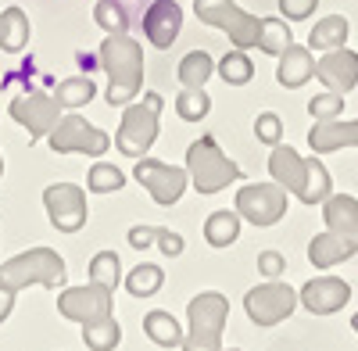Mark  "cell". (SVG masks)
Returning <instances> with one entry per match:
<instances>
[{
    "label": "cell",
    "mask_w": 358,
    "mask_h": 351,
    "mask_svg": "<svg viewBox=\"0 0 358 351\" xmlns=\"http://www.w3.org/2000/svg\"><path fill=\"white\" fill-rule=\"evenodd\" d=\"M101 69L108 76V104L126 108L143 90V47L129 33H108L101 43Z\"/></svg>",
    "instance_id": "1"
},
{
    "label": "cell",
    "mask_w": 358,
    "mask_h": 351,
    "mask_svg": "<svg viewBox=\"0 0 358 351\" xmlns=\"http://www.w3.org/2000/svg\"><path fill=\"white\" fill-rule=\"evenodd\" d=\"M268 176H273V183H280L287 194H294L305 204H319V201H326L334 194L326 165L315 155L301 158L290 143H276L273 148V155H268Z\"/></svg>",
    "instance_id": "2"
},
{
    "label": "cell",
    "mask_w": 358,
    "mask_h": 351,
    "mask_svg": "<svg viewBox=\"0 0 358 351\" xmlns=\"http://www.w3.org/2000/svg\"><path fill=\"white\" fill-rule=\"evenodd\" d=\"M65 276H69L65 258L50 248H29L0 266V287L15 290V294L22 287H33V283L57 290V287H65Z\"/></svg>",
    "instance_id": "3"
},
{
    "label": "cell",
    "mask_w": 358,
    "mask_h": 351,
    "mask_svg": "<svg viewBox=\"0 0 358 351\" xmlns=\"http://www.w3.org/2000/svg\"><path fill=\"white\" fill-rule=\"evenodd\" d=\"M229 319V301L219 290H201L187 305L183 351H222V330Z\"/></svg>",
    "instance_id": "4"
},
{
    "label": "cell",
    "mask_w": 358,
    "mask_h": 351,
    "mask_svg": "<svg viewBox=\"0 0 358 351\" xmlns=\"http://www.w3.org/2000/svg\"><path fill=\"white\" fill-rule=\"evenodd\" d=\"M158 115H162V94L155 90L143 94V101L136 104H126L122 122H118V133H115V148L126 158H143L158 140V129H162Z\"/></svg>",
    "instance_id": "5"
},
{
    "label": "cell",
    "mask_w": 358,
    "mask_h": 351,
    "mask_svg": "<svg viewBox=\"0 0 358 351\" xmlns=\"http://www.w3.org/2000/svg\"><path fill=\"white\" fill-rule=\"evenodd\" d=\"M187 176L197 194H219L241 180V165L226 158L212 136H201L187 148Z\"/></svg>",
    "instance_id": "6"
},
{
    "label": "cell",
    "mask_w": 358,
    "mask_h": 351,
    "mask_svg": "<svg viewBox=\"0 0 358 351\" xmlns=\"http://www.w3.org/2000/svg\"><path fill=\"white\" fill-rule=\"evenodd\" d=\"M194 11L204 25L226 33L233 47H241V50L258 47V22L262 18L248 15L241 4H233V0H194Z\"/></svg>",
    "instance_id": "7"
},
{
    "label": "cell",
    "mask_w": 358,
    "mask_h": 351,
    "mask_svg": "<svg viewBox=\"0 0 358 351\" xmlns=\"http://www.w3.org/2000/svg\"><path fill=\"white\" fill-rule=\"evenodd\" d=\"M111 148V136L97 126H90L83 115H62V122L50 129V151L54 155H90L101 158Z\"/></svg>",
    "instance_id": "8"
},
{
    "label": "cell",
    "mask_w": 358,
    "mask_h": 351,
    "mask_svg": "<svg viewBox=\"0 0 358 351\" xmlns=\"http://www.w3.org/2000/svg\"><path fill=\"white\" fill-rule=\"evenodd\" d=\"M236 215L265 229L287 215V190L280 183H248L236 190Z\"/></svg>",
    "instance_id": "9"
},
{
    "label": "cell",
    "mask_w": 358,
    "mask_h": 351,
    "mask_svg": "<svg viewBox=\"0 0 358 351\" xmlns=\"http://www.w3.org/2000/svg\"><path fill=\"white\" fill-rule=\"evenodd\" d=\"M297 308V290L280 283V280H268V283H258L248 290L244 298V312L255 327H276Z\"/></svg>",
    "instance_id": "10"
},
{
    "label": "cell",
    "mask_w": 358,
    "mask_h": 351,
    "mask_svg": "<svg viewBox=\"0 0 358 351\" xmlns=\"http://www.w3.org/2000/svg\"><path fill=\"white\" fill-rule=\"evenodd\" d=\"M43 208L57 233H79L86 226V190L76 183H54L43 190Z\"/></svg>",
    "instance_id": "11"
},
{
    "label": "cell",
    "mask_w": 358,
    "mask_h": 351,
    "mask_svg": "<svg viewBox=\"0 0 358 351\" xmlns=\"http://www.w3.org/2000/svg\"><path fill=\"white\" fill-rule=\"evenodd\" d=\"M133 176H136V183L151 194L158 204H165V208L183 197V190H187V183H190L187 169H176V165L158 162V158H136Z\"/></svg>",
    "instance_id": "12"
},
{
    "label": "cell",
    "mask_w": 358,
    "mask_h": 351,
    "mask_svg": "<svg viewBox=\"0 0 358 351\" xmlns=\"http://www.w3.org/2000/svg\"><path fill=\"white\" fill-rule=\"evenodd\" d=\"M111 294L115 290L101 287V283H83V287H69L57 294V312L72 323L86 327V323H97V319H108L111 315Z\"/></svg>",
    "instance_id": "13"
},
{
    "label": "cell",
    "mask_w": 358,
    "mask_h": 351,
    "mask_svg": "<svg viewBox=\"0 0 358 351\" xmlns=\"http://www.w3.org/2000/svg\"><path fill=\"white\" fill-rule=\"evenodd\" d=\"M8 115L22 129H29V136H33V140H40V136H50V129L62 122V104H57V97H50V94L33 90V94L15 97L11 108H8Z\"/></svg>",
    "instance_id": "14"
},
{
    "label": "cell",
    "mask_w": 358,
    "mask_h": 351,
    "mask_svg": "<svg viewBox=\"0 0 358 351\" xmlns=\"http://www.w3.org/2000/svg\"><path fill=\"white\" fill-rule=\"evenodd\" d=\"M315 76L330 94H348L358 86V54L351 47H334L315 57Z\"/></svg>",
    "instance_id": "15"
},
{
    "label": "cell",
    "mask_w": 358,
    "mask_h": 351,
    "mask_svg": "<svg viewBox=\"0 0 358 351\" xmlns=\"http://www.w3.org/2000/svg\"><path fill=\"white\" fill-rule=\"evenodd\" d=\"M297 301H301L312 315H334L341 312L348 301H351V287L337 276H315L301 287V294H297Z\"/></svg>",
    "instance_id": "16"
},
{
    "label": "cell",
    "mask_w": 358,
    "mask_h": 351,
    "mask_svg": "<svg viewBox=\"0 0 358 351\" xmlns=\"http://www.w3.org/2000/svg\"><path fill=\"white\" fill-rule=\"evenodd\" d=\"M179 29H183V8L176 0H155L143 15V36L151 47L165 50L179 40Z\"/></svg>",
    "instance_id": "17"
},
{
    "label": "cell",
    "mask_w": 358,
    "mask_h": 351,
    "mask_svg": "<svg viewBox=\"0 0 358 351\" xmlns=\"http://www.w3.org/2000/svg\"><path fill=\"white\" fill-rule=\"evenodd\" d=\"M358 251V237H351V233H337V229H326L319 233V237H312L308 244V262L315 269H334L341 266V262L355 258Z\"/></svg>",
    "instance_id": "18"
},
{
    "label": "cell",
    "mask_w": 358,
    "mask_h": 351,
    "mask_svg": "<svg viewBox=\"0 0 358 351\" xmlns=\"http://www.w3.org/2000/svg\"><path fill=\"white\" fill-rule=\"evenodd\" d=\"M308 148H312V155H334L341 148H358V119H351V122H344V119L315 122L312 133H308Z\"/></svg>",
    "instance_id": "19"
},
{
    "label": "cell",
    "mask_w": 358,
    "mask_h": 351,
    "mask_svg": "<svg viewBox=\"0 0 358 351\" xmlns=\"http://www.w3.org/2000/svg\"><path fill=\"white\" fill-rule=\"evenodd\" d=\"M312 76H315L312 47H297V43H290V47L280 54V62H276V83L287 86V90H297V86H305Z\"/></svg>",
    "instance_id": "20"
},
{
    "label": "cell",
    "mask_w": 358,
    "mask_h": 351,
    "mask_svg": "<svg viewBox=\"0 0 358 351\" xmlns=\"http://www.w3.org/2000/svg\"><path fill=\"white\" fill-rule=\"evenodd\" d=\"M322 219L326 229H337V233H351L358 237V197L351 194H330L322 201Z\"/></svg>",
    "instance_id": "21"
},
{
    "label": "cell",
    "mask_w": 358,
    "mask_h": 351,
    "mask_svg": "<svg viewBox=\"0 0 358 351\" xmlns=\"http://www.w3.org/2000/svg\"><path fill=\"white\" fill-rule=\"evenodd\" d=\"M29 15L22 8H4L0 11V50L4 54H18L29 43Z\"/></svg>",
    "instance_id": "22"
},
{
    "label": "cell",
    "mask_w": 358,
    "mask_h": 351,
    "mask_svg": "<svg viewBox=\"0 0 358 351\" xmlns=\"http://www.w3.org/2000/svg\"><path fill=\"white\" fill-rule=\"evenodd\" d=\"M143 334L151 337L158 348H183V327L176 323V315H169V312H162V308H155V312H147L143 315Z\"/></svg>",
    "instance_id": "23"
},
{
    "label": "cell",
    "mask_w": 358,
    "mask_h": 351,
    "mask_svg": "<svg viewBox=\"0 0 358 351\" xmlns=\"http://www.w3.org/2000/svg\"><path fill=\"white\" fill-rule=\"evenodd\" d=\"M351 36V25L344 15H326L315 22V29L308 33V47L312 50H334V47H344Z\"/></svg>",
    "instance_id": "24"
},
{
    "label": "cell",
    "mask_w": 358,
    "mask_h": 351,
    "mask_svg": "<svg viewBox=\"0 0 358 351\" xmlns=\"http://www.w3.org/2000/svg\"><path fill=\"white\" fill-rule=\"evenodd\" d=\"M236 237H241V215H236V208H222V212H212L204 219V241L212 248H229L236 244Z\"/></svg>",
    "instance_id": "25"
},
{
    "label": "cell",
    "mask_w": 358,
    "mask_h": 351,
    "mask_svg": "<svg viewBox=\"0 0 358 351\" xmlns=\"http://www.w3.org/2000/svg\"><path fill=\"white\" fill-rule=\"evenodd\" d=\"M290 43H294V29L287 25V18H262L258 22V50L262 54L280 57Z\"/></svg>",
    "instance_id": "26"
},
{
    "label": "cell",
    "mask_w": 358,
    "mask_h": 351,
    "mask_svg": "<svg viewBox=\"0 0 358 351\" xmlns=\"http://www.w3.org/2000/svg\"><path fill=\"white\" fill-rule=\"evenodd\" d=\"M94 94H97V86H94V79H90V76H69V79L57 83V90H54L57 104L69 108V111L90 104V101H94Z\"/></svg>",
    "instance_id": "27"
},
{
    "label": "cell",
    "mask_w": 358,
    "mask_h": 351,
    "mask_svg": "<svg viewBox=\"0 0 358 351\" xmlns=\"http://www.w3.org/2000/svg\"><path fill=\"white\" fill-rule=\"evenodd\" d=\"M215 72L226 79V86H248L251 79H255V62L248 57V50H241V47H233L226 57H219V65H215Z\"/></svg>",
    "instance_id": "28"
},
{
    "label": "cell",
    "mask_w": 358,
    "mask_h": 351,
    "mask_svg": "<svg viewBox=\"0 0 358 351\" xmlns=\"http://www.w3.org/2000/svg\"><path fill=\"white\" fill-rule=\"evenodd\" d=\"M118 341H122V327L115 323V315L97 319V323H86L83 327V344L90 351H115Z\"/></svg>",
    "instance_id": "29"
},
{
    "label": "cell",
    "mask_w": 358,
    "mask_h": 351,
    "mask_svg": "<svg viewBox=\"0 0 358 351\" xmlns=\"http://www.w3.org/2000/svg\"><path fill=\"white\" fill-rule=\"evenodd\" d=\"M162 283H165V273H162V266H155V262H143V266H136V269L126 276V290H129L133 298H151V294H158Z\"/></svg>",
    "instance_id": "30"
},
{
    "label": "cell",
    "mask_w": 358,
    "mask_h": 351,
    "mask_svg": "<svg viewBox=\"0 0 358 351\" xmlns=\"http://www.w3.org/2000/svg\"><path fill=\"white\" fill-rule=\"evenodd\" d=\"M176 111L183 122H201L208 111H212V97L204 94V86H183L176 94Z\"/></svg>",
    "instance_id": "31"
},
{
    "label": "cell",
    "mask_w": 358,
    "mask_h": 351,
    "mask_svg": "<svg viewBox=\"0 0 358 351\" xmlns=\"http://www.w3.org/2000/svg\"><path fill=\"white\" fill-rule=\"evenodd\" d=\"M90 283H101L108 290L118 287V280H122V262H118L115 251H97L94 258H90V269H86Z\"/></svg>",
    "instance_id": "32"
},
{
    "label": "cell",
    "mask_w": 358,
    "mask_h": 351,
    "mask_svg": "<svg viewBox=\"0 0 358 351\" xmlns=\"http://www.w3.org/2000/svg\"><path fill=\"white\" fill-rule=\"evenodd\" d=\"M215 72V62L208 50H190L183 62H179V83L183 86H204Z\"/></svg>",
    "instance_id": "33"
},
{
    "label": "cell",
    "mask_w": 358,
    "mask_h": 351,
    "mask_svg": "<svg viewBox=\"0 0 358 351\" xmlns=\"http://www.w3.org/2000/svg\"><path fill=\"white\" fill-rule=\"evenodd\" d=\"M86 187H90V194H115L126 187V172L111 162H97L86 172Z\"/></svg>",
    "instance_id": "34"
},
{
    "label": "cell",
    "mask_w": 358,
    "mask_h": 351,
    "mask_svg": "<svg viewBox=\"0 0 358 351\" xmlns=\"http://www.w3.org/2000/svg\"><path fill=\"white\" fill-rule=\"evenodd\" d=\"M94 22L104 29V33H126L129 29V15L118 0H97L94 8Z\"/></svg>",
    "instance_id": "35"
},
{
    "label": "cell",
    "mask_w": 358,
    "mask_h": 351,
    "mask_svg": "<svg viewBox=\"0 0 358 351\" xmlns=\"http://www.w3.org/2000/svg\"><path fill=\"white\" fill-rule=\"evenodd\" d=\"M308 115L315 122H334V119H341L344 115V94H319V97H312L308 101Z\"/></svg>",
    "instance_id": "36"
},
{
    "label": "cell",
    "mask_w": 358,
    "mask_h": 351,
    "mask_svg": "<svg viewBox=\"0 0 358 351\" xmlns=\"http://www.w3.org/2000/svg\"><path fill=\"white\" fill-rule=\"evenodd\" d=\"M255 136H258V143H265V148L283 143V119L276 111H262L255 119Z\"/></svg>",
    "instance_id": "37"
},
{
    "label": "cell",
    "mask_w": 358,
    "mask_h": 351,
    "mask_svg": "<svg viewBox=\"0 0 358 351\" xmlns=\"http://www.w3.org/2000/svg\"><path fill=\"white\" fill-rule=\"evenodd\" d=\"M315 4L319 0H280V15L287 22H305V18H312Z\"/></svg>",
    "instance_id": "38"
},
{
    "label": "cell",
    "mask_w": 358,
    "mask_h": 351,
    "mask_svg": "<svg viewBox=\"0 0 358 351\" xmlns=\"http://www.w3.org/2000/svg\"><path fill=\"white\" fill-rule=\"evenodd\" d=\"M283 269H287V258H283L280 251H262V255H258V273H262L265 280H276Z\"/></svg>",
    "instance_id": "39"
},
{
    "label": "cell",
    "mask_w": 358,
    "mask_h": 351,
    "mask_svg": "<svg viewBox=\"0 0 358 351\" xmlns=\"http://www.w3.org/2000/svg\"><path fill=\"white\" fill-rule=\"evenodd\" d=\"M155 244L162 248L165 258L183 255V237H179V233H172V229H165V226H158V241H155Z\"/></svg>",
    "instance_id": "40"
},
{
    "label": "cell",
    "mask_w": 358,
    "mask_h": 351,
    "mask_svg": "<svg viewBox=\"0 0 358 351\" xmlns=\"http://www.w3.org/2000/svg\"><path fill=\"white\" fill-rule=\"evenodd\" d=\"M158 241V226H133L129 229V248L143 251V248H151Z\"/></svg>",
    "instance_id": "41"
},
{
    "label": "cell",
    "mask_w": 358,
    "mask_h": 351,
    "mask_svg": "<svg viewBox=\"0 0 358 351\" xmlns=\"http://www.w3.org/2000/svg\"><path fill=\"white\" fill-rule=\"evenodd\" d=\"M11 308H15V290H8V287H0V323L11 315Z\"/></svg>",
    "instance_id": "42"
},
{
    "label": "cell",
    "mask_w": 358,
    "mask_h": 351,
    "mask_svg": "<svg viewBox=\"0 0 358 351\" xmlns=\"http://www.w3.org/2000/svg\"><path fill=\"white\" fill-rule=\"evenodd\" d=\"M351 330H355V334H358V312H355V315H351Z\"/></svg>",
    "instance_id": "43"
},
{
    "label": "cell",
    "mask_w": 358,
    "mask_h": 351,
    "mask_svg": "<svg viewBox=\"0 0 358 351\" xmlns=\"http://www.w3.org/2000/svg\"><path fill=\"white\" fill-rule=\"evenodd\" d=\"M0 176H4V158H0Z\"/></svg>",
    "instance_id": "44"
},
{
    "label": "cell",
    "mask_w": 358,
    "mask_h": 351,
    "mask_svg": "<svg viewBox=\"0 0 358 351\" xmlns=\"http://www.w3.org/2000/svg\"><path fill=\"white\" fill-rule=\"evenodd\" d=\"M229 351H236V348H229Z\"/></svg>",
    "instance_id": "45"
}]
</instances>
